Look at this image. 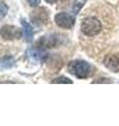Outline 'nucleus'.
<instances>
[{
	"instance_id": "f257e3e1",
	"label": "nucleus",
	"mask_w": 119,
	"mask_h": 126,
	"mask_svg": "<svg viewBox=\"0 0 119 126\" xmlns=\"http://www.w3.org/2000/svg\"><path fill=\"white\" fill-rule=\"evenodd\" d=\"M93 67L88 62L83 60L71 61L68 64V72L79 79H86L92 74Z\"/></svg>"
},
{
	"instance_id": "f03ea898",
	"label": "nucleus",
	"mask_w": 119,
	"mask_h": 126,
	"mask_svg": "<svg viewBox=\"0 0 119 126\" xmlns=\"http://www.w3.org/2000/svg\"><path fill=\"white\" fill-rule=\"evenodd\" d=\"M81 27H82L83 33L85 35H87V36H90V37L98 35L101 32V29H102L100 21H99L97 18L92 17V16L84 19L82 22Z\"/></svg>"
},
{
	"instance_id": "6e6552de",
	"label": "nucleus",
	"mask_w": 119,
	"mask_h": 126,
	"mask_svg": "<svg viewBox=\"0 0 119 126\" xmlns=\"http://www.w3.org/2000/svg\"><path fill=\"white\" fill-rule=\"evenodd\" d=\"M27 57L34 62H42L47 57V53L42 48H31L27 52Z\"/></svg>"
},
{
	"instance_id": "0eeeda50",
	"label": "nucleus",
	"mask_w": 119,
	"mask_h": 126,
	"mask_svg": "<svg viewBox=\"0 0 119 126\" xmlns=\"http://www.w3.org/2000/svg\"><path fill=\"white\" fill-rule=\"evenodd\" d=\"M31 19H33V22L38 25L45 24L48 21V13L45 9H38L31 15Z\"/></svg>"
},
{
	"instance_id": "20e7f679",
	"label": "nucleus",
	"mask_w": 119,
	"mask_h": 126,
	"mask_svg": "<svg viewBox=\"0 0 119 126\" xmlns=\"http://www.w3.org/2000/svg\"><path fill=\"white\" fill-rule=\"evenodd\" d=\"M54 21L57 25L62 29H71L74 25L75 19L72 15L68 13H59L58 15H55Z\"/></svg>"
},
{
	"instance_id": "423d86ee",
	"label": "nucleus",
	"mask_w": 119,
	"mask_h": 126,
	"mask_svg": "<svg viewBox=\"0 0 119 126\" xmlns=\"http://www.w3.org/2000/svg\"><path fill=\"white\" fill-rule=\"evenodd\" d=\"M104 64L111 72L113 73L119 72V54L108 55L104 60Z\"/></svg>"
},
{
	"instance_id": "4468645a",
	"label": "nucleus",
	"mask_w": 119,
	"mask_h": 126,
	"mask_svg": "<svg viewBox=\"0 0 119 126\" xmlns=\"http://www.w3.org/2000/svg\"><path fill=\"white\" fill-rule=\"evenodd\" d=\"M27 1H28V3L31 6H38L40 2H41V0H27Z\"/></svg>"
},
{
	"instance_id": "39448f33",
	"label": "nucleus",
	"mask_w": 119,
	"mask_h": 126,
	"mask_svg": "<svg viewBox=\"0 0 119 126\" xmlns=\"http://www.w3.org/2000/svg\"><path fill=\"white\" fill-rule=\"evenodd\" d=\"M22 36V33L18 27L14 25H4L1 29V37L4 40H15Z\"/></svg>"
},
{
	"instance_id": "9d476101",
	"label": "nucleus",
	"mask_w": 119,
	"mask_h": 126,
	"mask_svg": "<svg viewBox=\"0 0 119 126\" xmlns=\"http://www.w3.org/2000/svg\"><path fill=\"white\" fill-rule=\"evenodd\" d=\"M15 64V59L12 56H5L1 58V62H0V67L1 69L11 68L12 66Z\"/></svg>"
},
{
	"instance_id": "9b49d317",
	"label": "nucleus",
	"mask_w": 119,
	"mask_h": 126,
	"mask_svg": "<svg viewBox=\"0 0 119 126\" xmlns=\"http://www.w3.org/2000/svg\"><path fill=\"white\" fill-rule=\"evenodd\" d=\"M86 1L85 0H77L76 2L74 3V5H73V7H72V11H73V14H75L76 15L77 13H78V11L82 9V6L84 5V3H85Z\"/></svg>"
},
{
	"instance_id": "f8f14e48",
	"label": "nucleus",
	"mask_w": 119,
	"mask_h": 126,
	"mask_svg": "<svg viewBox=\"0 0 119 126\" xmlns=\"http://www.w3.org/2000/svg\"><path fill=\"white\" fill-rule=\"evenodd\" d=\"M51 83H69V84H71L72 81L66 77H59V78L53 79V80L51 81Z\"/></svg>"
},
{
	"instance_id": "ddd939ff",
	"label": "nucleus",
	"mask_w": 119,
	"mask_h": 126,
	"mask_svg": "<svg viewBox=\"0 0 119 126\" xmlns=\"http://www.w3.org/2000/svg\"><path fill=\"white\" fill-rule=\"evenodd\" d=\"M0 9H1V18H3L5 16V14L7 13V11H9V7L6 6V4L4 2H1V4H0Z\"/></svg>"
},
{
	"instance_id": "1a4fd4ad",
	"label": "nucleus",
	"mask_w": 119,
	"mask_h": 126,
	"mask_svg": "<svg viewBox=\"0 0 119 126\" xmlns=\"http://www.w3.org/2000/svg\"><path fill=\"white\" fill-rule=\"evenodd\" d=\"M21 24H22V29H23V35L25 37V40L27 42H30L34 38V30L30 26L28 22H26L25 20H21Z\"/></svg>"
},
{
	"instance_id": "2eb2a0df",
	"label": "nucleus",
	"mask_w": 119,
	"mask_h": 126,
	"mask_svg": "<svg viewBox=\"0 0 119 126\" xmlns=\"http://www.w3.org/2000/svg\"><path fill=\"white\" fill-rule=\"evenodd\" d=\"M46 2H48V3H54L55 1H57V0H45Z\"/></svg>"
},
{
	"instance_id": "7ed1b4c3",
	"label": "nucleus",
	"mask_w": 119,
	"mask_h": 126,
	"mask_svg": "<svg viewBox=\"0 0 119 126\" xmlns=\"http://www.w3.org/2000/svg\"><path fill=\"white\" fill-rule=\"evenodd\" d=\"M62 43H63V38H61V35L51 34V35H47V36L42 37L37 42V45L41 46V47H48V48H51V47L61 45Z\"/></svg>"
}]
</instances>
